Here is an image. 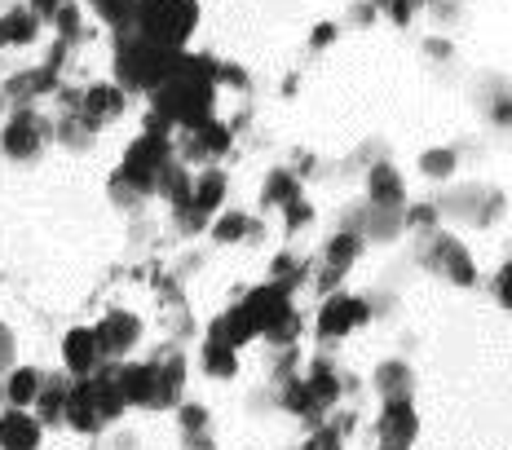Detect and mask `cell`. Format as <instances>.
Here are the masks:
<instances>
[{"label": "cell", "mask_w": 512, "mask_h": 450, "mask_svg": "<svg viewBox=\"0 0 512 450\" xmlns=\"http://www.w3.org/2000/svg\"><path fill=\"white\" fill-rule=\"evenodd\" d=\"M177 58H181V49L155 45L137 27L115 31V75H120V84H128V89H155L173 71Z\"/></svg>", "instance_id": "2"}, {"label": "cell", "mask_w": 512, "mask_h": 450, "mask_svg": "<svg viewBox=\"0 0 512 450\" xmlns=\"http://www.w3.org/2000/svg\"><path fill=\"white\" fill-rule=\"evenodd\" d=\"M221 195H226V177L204 173V181H199V190H195V212H212L221 203Z\"/></svg>", "instance_id": "21"}, {"label": "cell", "mask_w": 512, "mask_h": 450, "mask_svg": "<svg viewBox=\"0 0 512 450\" xmlns=\"http://www.w3.org/2000/svg\"><path fill=\"white\" fill-rule=\"evenodd\" d=\"M58 27H62V36L76 40V36H80V9H76V5H62V9H58Z\"/></svg>", "instance_id": "29"}, {"label": "cell", "mask_w": 512, "mask_h": 450, "mask_svg": "<svg viewBox=\"0 0 512 450\" xmlns=\"http://www.w3.org/2000/svg\"><path fill=\"white\" fill-rule=\"evenodd\" d=\"M62 353H67V367L76 375H93V367H98V358H102L98 331H93V327H76L67 336V345H62Z\"/></svg>", "instance_id": "8"}, {"label": "cell", "mask_w": 512, "mask_h": 450, "mask_svg": "<svg viewBox=\"0 0 512 450\" xmlns=\"http://www.w3.org/2000/svg\"><path fill=\"white\" fill-rule=\"evenodd\" d=\"M371 203L376 208H402V177L393 173L389 164H380L371 173Z\"/></svg>", "instance_id": "14"}, {"label": "cell", "mask_w": 512, "mask_h": 450, "mask_svg": "<svg viewBox=\"0 0 512 450\" xmlns=\"http://www.w3.org/2000/svg\"><path fill=\"white\" fill-rule=\"evenodd\" d=\"M411 221H420V225H433V208H415V212H411Z\"/></svg>", "instance_id": "34"}, {"label": "cell", "mask_w": 512, "mask_h": 450, "mask_svg": "<svg viewBox=\"0 0 512 450\" xmlns=\"http://www.w3.org/2000/svg\"><path fill=\"white\" fill-rule=\"evenodd\" d=\"M14 362V336H9V327H0V367H9Z\"/></svg>", "instance_id": "32"}, {"label": "cell", "mask_w": 512, "mask_h": 450, "mask_svg": "<svg viewBox=\"0 0 512 450\" xmlns=\"http://www.w3.org/2000/svg\"><path fill=\"white\" fill-rule=\"evenodd\" d=\"M265 203H296V177L274 173L270 177V190H265Z\"/></svg>", "instance_id": "26"}, {"label": "cell", "mask_w": 512, "mask_h": 450, "mask_svg": "<svg viewBox=\"0 0 512 450\" xmlns=\"http://www.w3.org/2000/svg\"><path fill=\"white\" fill-rule=\"evenodd\" d=\"M40 375L31 371V367H23V371H14V380H9V402L14 406H27V402H36V393H40Z\"/></svg>", "instance_id": "20"}, {"label": "cell", "mask_w": 512, "mask_h": 450, "mask_svg": "<svg viewBox=\"0 0 512 450\" xmlns=\"http://www.w3.org/2000/svg\"><path fill=\"white\" fill-rule=\"evenodd\" d=\"M76 120H80V115H76ZM76 120H71V115H67V120L58 124V137H62V142H67V146H89V137H93V124H89V120H84V124H76Z\"/></svg>", "instance_id": "25"}, {"label": "cell", "mask_w": 512, "mask_h": 450, "mask_svg": "<svg viewBox=\"0 0 512 450\" xmlns=\"http://www.w3.org/2000/svg\"><path fill=\"white\" fill-rule=\"evenodd\" d=\"M212 84H217V62L208 58H181L173 62V71L155 84V115H164L168 124L181 128H204L212 115Z\"/></svg>", "instance_id": "1"}, {"label": "cell", "mask_w": 512, "mask_h": 450, "mask_svg": "<svg viewBox=\"0 0 512 450\" xmlns=\"http://www.w3.org/2000/svg\"><path fill=\"white\" fill-rule=\"evenodd\" d=\"M58 9H62V0H31V14L36 18H58Z\"/></svg>", "instance_id": "31"}, {"label": "cell", "mask_w": 512, "mask_h": 450, "mask_svg": "<svg viewBox=\"0 0 512 450\" xmlns=\"http://www.w3.org/2000/svg\"><path fill=\"white\" fill-rule=\"evenodd\" d=\"M164 164H168V137H151V133H146L142 142L128 146L120 181H133L137 190H151L159 181V173H164Z\"/></svg>", "instance_id": "4"}, {"label": "cell", "mask_w": 512, "mask_h": 450, "mask_svg": "<svg viewBox=\"0 0 512 450\" xmlns=\"http://www.w3.org/2000/svg\"><path fill=\"white\" fill-rule=\"evenodd\" d=\"M376 384L384 389V398H407L411 393V371L402 367V362H384L376 371Z\"/></svg>", "instance_id": "18"}, {"label": "cell", "mask_w": 512, "mask_h": 450, "mask_svg": "<svg viewBox=\"0 0 512 450\" xmlns=\"http://www.w3.org/2000/svg\"><path fill=\"white\" fill-rule=\"evenodd\" d=\"M93 5L102 9V18H106V23H111L115 31L133 27V9H137V0H93Z\"/></svg>", "instance_id": "22"}, {"label": "cell", "mask_w": 512, "mask_h": 450, "mask_svg": "<svg viewBox=\"0 0 512 450\" xmlns=\"http://www.w3.org/2000/svg\"><path fill=\"white\" fill-rule=\"evenodd\" d=\"M256 331H261V327H256V323H252V314L239 305V309H230L226 318H217V323H212V340H217V345L239 349L243 340H252V336H256Z\"/></svg>", "instance_id": "13"}, {"label": "cell", "mask_w": 512, "mask_h": 450, "mask_svg": "<svg viewBox=\"0 0 512 450\" xmlns=\"http://www.w3.org/2000/svg\"><path fill=\"white\" fill-rule=\"evenodd\" d=\"M420 168H424L429 177H446V173L455 168V155H451V150H429V155L420 159Z\"/></svg>", "instance_id": "27"}, {"label": "cell", "mask_w": 512, "mask_h": 450, "mask_svg": "<svg viewBox=\"0 0 512 450\" xmlns=\"http://www.w3.org/2000/svg\"><path fill=\"white\" fill-rule=\"evenodd\" d=\"M181 420H186L190 433H199V428H204V411H199V406H190V411H181Z\"/></svg>", "instance_id": "33"}, {"label": "cell", "mask_w": 512, "mask_h": 450, "mask_svg": "<svg viewBox=\"0 0 512 450\" xmlns=\"http://www.w3.org/2000/svg\"><path fill=\"white\" fill-rule=\"evenodd\" d=\"M252 225H256V221H248V217H226V221L217 225V239H221V243H234V239H243V234H256Z\"/></svg>", "instance_id": "28"}, {"label": "cell", "mask_w": 512, "mask_h": 450, "mask_svg": "<svg viewBox=\"0 0 512 450\" xmlns=\"http://www.w3.org/2000/svg\"><path fill=\"white\" fill-rule=\"evenodd\" d=\"M429 256H442V261H429V265H437L451 283H473V261H468V252L455 239H437Z\"/></svg>", "instance_id": "12"}, {"label": "cell", "mask_w": 512, "mask_h": 450, "mask_svg": "<svg viewBox=\"0 0 512 450\" xmlns=\"http://www.w3.org/2000/svg\"><path fill=\"white\" fill-rule=\"evenodd\" d=\"M40 446V420H31L23 406L0 415V450H36Z\"/></svg>", "instance_id": "5"}, {"label": "cell", "mask_w": 512, "mask_h": 450, "mask_svg": "<svg viewBox=\"0 0 512 450\" xmlns=\"http://www.w3.org/2000/svg\"><path fill=\"white\" fill-rule=\"evenodd\" d=\"M358 248H362V239H358L354 230H349V234H340V239H332V248H327V261L345 270V265H349V261H354V256H358Z\"/></svg>", "instance_id": "23"}, {"label": "cell", "mask_w": 512, "mask_h": 450, "mask_svg": "<svg viewBox=\"0 0 512 450\" xmlns=\"http://www.w3.org/2000/svg\"><path fill=\"white\" fill-rule=\"evenodd\" d=\"M93 331H98V349L115 358V353H124L137 340V318L133 314H106L102 327H93Z\"/></svg>", "instance_id": "10"}, {"label": "cell", "mask_w": 512, "mask_h": 450, "mask_svg": "<svg viewBox=\"0 0 512 450\" xmlns=\"http://www.w3.org/2000/svg\"><path fill=\"white\" fill-rule=\"evenodd\" d=\"M40 389H45V393H40V420H67V384H62V380H45V384H40Z\"/></svg>", "instance_id": "17"}, {"label": "cell", "mask_w": 512, "mask_h": 450, "mask_svg": "<svg viewBox=\"0 0 512 450\" xmlns=\"http://www.w3.org/2000/svg\"><path fill=\"white\" fill-rule=\"evenodd\" d=\"M155 186H164V195L173 199V203H186L190 199V177H186V168H181V164H173V159L164 164V173H159Z\"/></svg>", "instance_id": "19"}, {"label": "cell", "mask_w": 512, "mask_h": 450, "mask_svg": "<svg viewBox=\"0 0 512 450\" xmlns=\"http://www.w3.org/2000/svg\"><path fill=\"white\" fill-rule=\"evenodd\" d=\"M362 318H367V305L354 296H336L332 305L323 309V318H318V327H323V336H345V331H354Z\"/></svg>", "instance_id": "9"}, {"label": "cell", "mask_w": 512, "mask_h": 450, "mask_svg": "<svg viewBox=\"0 0 512 450\" xmlns=\"http://www.w3.org/2000/svg\"><path fill=\"white\" fill-rule=\"evenodd\" d=\"M120 111H124V93L115 89V84H93V89L84 93V120H89L93 128L115 120Z\"/></svg>", "instance_id": "11"}, {"label": "cell", "mask_w": 512, "mask_h": 450, "mask_svg": "<svg viewBox=\"0 0 512 450\" xmlns=\"http://www.w3.org/2000/svg\"><path fill=\"white\" fill-rule=\"evenodd\" d=\"M305 450H340V437L332 433V428H323V433L314 437V442H309Z\"/></svg>", "instance_id": "30"}, {"label": "cell", "mask_w": 512, "mask_h": 450, "mask_svg": "<svg viewBox=\"0 0 512 450\" xmlns=\"http://www.w3.org/2000/svg\"><path fill=\"white\" fill-rule=\"evenodd\" d=\"M40 142H45L40 120L36 115H27V111H18L14 120H9V128H5V150L14 159H31V155H40Z\"/></svg>", "instance_id": "6"}, {"label": "cell", "mask_w": 512, "mask_h": 450, "mask_svg": "<svg viewBox=\"0 0 512 450\" xmlns=\"http://www.w3.org/2000/svg\"><path fill=\"white\" fill-rule=\"evenodd\" d=\"M230 146V133L221 124H204V128H195V133H190V142H186V150L190 155H199V159H208V155H221V150Z\"/></svg>", "instance_id": "16"}, {"label": "cell", "mask_w": 512, "mask_h": 450, "mask_svg": "<svg viewBox=\"0 0 512 450\" xmlns=\"http://www.w3.org/2000/svg\"><path fill=\"white\" fill-rule=\"evenodd\" d=\"M36 23L40 18L31 14V9H9V14H0V45H23V40L36 36Z\"/></svg>", "instance_id": "15"}, {"label": "cell", "mask_w": 512, "mask_h": 450, "mask_svg": "<svg viewBox=\"0 0 512 450\" xmlns=\"http://www.w3.org/2000/svg\"><path fill=\"white\" fill-rule=\"evenodd\" d=\"M195 23H199L195 0H137V9H133V27L142 31V36H151L155 45H168V49L186 45Z\"/></svg>", "instance_id": "3"}, {"label": "cell", "mask_w": 512, "mask_h": 450, "mask_svg": "<svg viewBox=\"0 0 512 450\" xmlns=\"http://www.w3.org/2000/svg\"><path fill=\"white\" fill-rule=\"evenodd\" d=\"M380 437L393 450H402L415 437V411L407 398H389V406H384V415H380Z\"/></svg>", "instance_id": "7"}, {"label": "cell", "mask_w": 512, "mask_h": 450, "mask_svg": "<svg viewBox=\"0 0 512 450\" xmlns=\"http://www.w3.org/2000/svg\"><path fill=\"white\" fill-rule=\"evenodd\" d=\"M204 362H208V371H217V375H230V371H234V349H230V345H217V340H208V349H204Z\"/></svg>", "instance_id": "24"}, {"label": "cell", "mask_w": 512, "mask_h": 450, "mask_svg": "<svg viewBox=\"0 0 512 450\" xmlns=\"http://www.w3.org/2000/svg\"><path fill=\"white\" fill-rule=\"evenodd\" d=\"M199 450H212V446H199Z\"/></svg>", "instance_id": "35"}]
</instances>
